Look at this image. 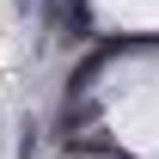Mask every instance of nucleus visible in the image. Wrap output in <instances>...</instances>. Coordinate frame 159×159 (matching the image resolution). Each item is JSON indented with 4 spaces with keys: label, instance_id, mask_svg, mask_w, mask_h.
Listing matches in <instances>:
<instances>
[{
    "label": "nucleus",
    "instance_id": "nucleus-1",
    "mask_svg": "<svg viewBox=\"0 0 159 159\" xmlns=\"http://www.w3.org/2000/svg\"><path fill=\"white\" fill-rule=\"evenodd\" d=\"M67 153L74 159H122V147L110 135H67Z\"/></svg>",
    "mask_w": 159,
    "mask_h": 159
},
{
    "label": "nucleus",
    "instance_id": "nucleus-2",
    "mask_svg": "<svg viewBox=\"0 0 159 159\" xmlns=\"http://www.w3.org/2000/svg\"><path fill=\"white\" fill-rule=\"evenodd\" d=\"M92 116H98V104H86V98H80L74 110H67V116L55 122V129H61V141H67V135H80V129H86V122H92Z\"/></svg>",
    "mask_w": 159,
    "mask_h": 159
},
{
    "label": "nucleus",
    "instance_id": "nucleus-3",
    "mask_svg": "<svg viewBox=\"0 0 159 159\" xmlns=\"http://www.w3.org/2000/svg\"><path fill=\"white\" fill-rule=\"evenodd\" d=\"M31 153H37V129L25 122V135H19V159H31Z\"/></svg>",
    "mask_w": 159,
    "mask_h": 159
}]
</instances>
